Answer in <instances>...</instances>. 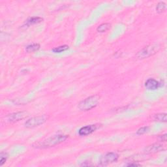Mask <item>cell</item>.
Instances as JSON below:
<instances>
[{
  "label": "cell",
  "mask_w": 167,
  "mask_h": 167,
  "mask_svg": "<svg viewBox=\"0 0 167 167\" xmlns=\"http://www.w3.org/2000/svg\"><path fill=\"white\" fill-rule=\"evenodd\" d=\"M97 125H90L87 126H84L80 128L79 131H78V134L80 136H87L90 134H92V133H94V131L97 129Z\"/></svg>",
  "instance_id": "cell-8"
},
{
  "label": "cell",
  "mask_w": 167,
  "mask_h": 167,
  "mask_svg": "<svg viewBox=\"0 0 167 167\" xmlns=\"http://www.w3.org/2000/svg\"><path fill=\"white\" fill-rule=\"evenodd\" d=\"M69 48V46L68 45H63V46H59L54 48L52 49V51H53L54 53H61V52L67 51Z\"/></svg>",
  "instance_id": "cell-14"
},
{
  "label": "cell",
  "mask_w": 167,
  "mask_h": 167,
  "mask_svg": "<svg viewBox=\"0 0 167 167\" xmlns=\"http://www.w3.org/2000/svg\"><path fill=\"white\" fill-rule=\"evenodd\" d=\"M42 20H43V19L40 17H32L28 19L27 22H26V24H27L28 26L35 24L41 22Z\"/></svg>",
  "instance_id": "cell-12"
},
{
  "label": "cell",
  "mask_w": 167,
  "mask_h": 167,
  "mask_svg": "<svg viewBox=\"0 0 167 167\" xmlns=\"http://www.w3.org/2000/svg\"><path fill=\"white\" fill-rule=\"evenodd\" d=\"M68 138L67 135H54L53 137L48 138L47 139L35 143L33 144V147L35 148L44 149L48 148V147H54L55 145H58L60 143L63 142Z\"/></svg>",
  "instance_id": "cell-1"
},
{
  "label": "cell",
  "mask_w": 167,
  "mask_h": 167,
  "mask_svg": "<svg viewBox=\"0 0 167 167\" xmlns=\"http://www.w3.org/2000/svg\"><path fill=\"white\" fill-rule=\"evenodd\" d=\"M160 86V83L154 78H149L145 82V87L148 90H156Z\"/></svg>",
  "instance_id": "cell-9"
},
{
  "label": "cell",
  "mask_w": 167,
  "mask_h": 167,
  "mask_svg": "<svg viewBox=\"0 0 167 167\" xmlns=\"http://www.w3.org/2000/svg\"><path fill=\"white\" fill-rule=\"evenodd\" d=\"M148 130H149V127H141V128H140L137 131V134L138 135H142L145 134V133H147V131H148Z\"/></svg>",
  "instance_id": "cell-16"
},
{
  "label": "cell",
  "mask_w": 167,
  "mask_h": 167,
  "mask_svg": "<svg viewBox=\"0 0 167 167\" xmlns=\"http://www.w3.org/2000/svg\"><path fill=\"white\" fill-rule=\"evenodd\" d=\"M164 148V145L161 143H154L151 145L147 146L144 149V152L146 154H153V153H156L161 152L163 150Z\"/></svg>",
  "instance_id": "cell-7"
},
{
  "label": "cell",
  "mask_w": 167,
  "mask_h": 167,
  "mask_svg": "<svg viewBox=\"0 0 167 167\" xmlns=\"http://www.w3.org/2000/svg\"><path fill=\"white\" fill-rule=\"evenodd\" d=\"M160 139H161V141L166 142V134H164V135L160 136Z\"/></svg>",
  "instance_id": "cell-18"
},
{
  "label": "cell",
  "mask_w": 167,
  "mask_h": 167,
  "mask_svg": "<svg viewBox=\"0 0 167 167\" xmlns=\"http://www.w3.org/2000/svg\"><path fill=\"white\" fill-rule=\"evenodd\" d=\"M110 24L109 23H104L99 26L97 28V31L99 33H104L110 28Z\"/></svg>",
  "instance_id": "cell-11"
},
{
  "label": "cell",
  "mask_w": 167,
  "mask_h": 167,
  "mask_svg": "<svg viewBox=\"0 0 167 167\" xmlns=\"http://www.w3.org/2000/svg\"><path fill=\"white\" fill-rule=\"evenodd\" d=\"M3 153L1 154V160H0V166H2L3 164L5 163L7 159V154H5V156H3Z\"/></svg>",
  "instance_id": "cell-17"
},
{
  "label": "cell",
  "mask_w": 167,
  "mask_h": 167,
  "mask_svg": "<svg viewBox=\"0 0 167 167\" xmlns=\"http://www.w3.org/2000/svg\"><path fill=\"white\" fill-rule=\"evenodd\" d=\"M127 166H140V164H137V163H130V164H128Z\"/></svg>",
  "instance_id": "cell-19"
},
{
  "label": "cell",
  "mask_w": 167,
  "mask_h": 167,
  "mask_svg": "<svg viewBox=\"0 0 167 167\" xmlns=\"http://www.w3.org/2000/svg\"><path fill=\"white\" fill-rule=\"evenodd\" d=\"M160 46L158 44H151L149 46L144 47L141 51H139L137 54V57L140 59L148 58L152 55L156 53V52L159 49Z\"/></svg>",
  "instance_id": "cell-3"
},
{
  "label": "cell",
  "mask_w": 167,
  "mask_h": 167,
  "mask_svg": "<svg viewBox=\"0 0 167 167\" xmlns=\"http://www.w3.org/2000/svg\"><path fill=\"white\" fill-rule=\"evenodd\" d=\"M40 48V45L39 44L34 43L28 45L26 46V51L28 53H32V52H35L37 51H39Z\"/></svg>",
  "instance_id": "cell-10"
},
{
  "label": "cell",
  "mask_w": 167,
  "mask_h": 167,
  "mask_svg": "<svg viewBox=\"0 0 167 167\" xmlns=\"http://www.w3.org/2000/svg\"><path fill=\"white\" fill-rule=\"evenodd\" d=\"M46 121V117L45 116H39L33 117L29 119L25 122V127L27 128H34L40 126Z\"/></svg>",
  "instance_id": "cell-5"
},
{
  "label": "cell",
  "mask_w": 167,
  "mask_h": 167,
  "mask_svg": "<svg viewBox=\"0 0 167 167\" xmlns=\"http://www.w3.org/2000/svg\"><path fill=\"white\" fill-rule=\"evenodd\" d=\"M119 156L115 152H108L101 157L99 159V165L105 166L110 164L115 163L118 159Z\"/></svg>",
  "instance_id": "cell-4"
},
{
  "label": "cell",
  "mask_w": 167,
  "mask_h": 167,
  "mask_svg": "<svg viewBox=\"0 0 167 167\" xmlns=\"http://www.w3.org/2000/svg\"><path fill=\"white\" fill-rule=\"evenodd\" d=\"M154 120L157 121H161V122H166L167 120L166 114V113L157 114L154 116Z\"/></svg>",
  "instance_id": "cell-13"
},
{
  "label": "cell",
  "mask_w": 167,
  "mask_h": 167,
  "mask_svg": "<svg viewBox=\"0 0 167 167\" xmlns=\"http://www.w3.org/2000/svg\"><path fill=\"white\" fill-rule=\"evenodd\" d=\"M166 4L164 2H159L156 7V11L159 13H162L165 11Z\"/></svg>",
  "instance_id": "cell-15"
},
{
  "label": "cell",
  "mask_w": 167,
  "mask_h": 167,
  "mask_svg": "<svg viewBox=\"0 0 167 167\" xmlns=\"http://www.w3.org/2000/svg\"><path fill=\"white\" fill-rule=\"evenodd\" d=\"M100 97L98 95L90 96L81 101L78 104V108L82 111H88L97 106L99 102Z\"/></svg>",
  "instance_id": "cell-2"
},
{
  "label": "cell",
  "mask_w": 167,
  "mask_h": 167,
  "mask_svg": "<svg viewBox=\"0 0 167 167\" xmlns=\"http://www.w3.org/2000/svg\"><path fill=\"white\" fill-rule=\"evenodd\" d=\"M28 116V113L26 112H18L13 113L6 117V121L9 122L13 123L23 120Z\"/></svg>",
  "instance_id": "cell-6"
}]
</instances>
